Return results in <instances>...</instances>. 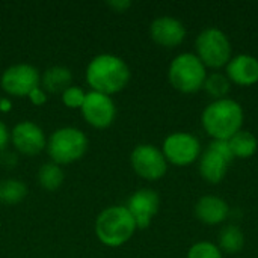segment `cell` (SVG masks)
I'll return each mask as SVG.
<instances>
[{
	"instance_id": "277c9868",
	"label": "cell",
	"mask_w": 258,
	"mask_h": 258,
	"mask_svg": "<svg viewBox=\"0 0 258 258\" xmlns=\"http://www.w3.org/2000/svg\"><path fill=\"white\" fill-rule=\"evenodd\" d=\"M207 68L195 53H181L175 56L168 68V79L174 89L183 94H195L203 89Z\"/></svg>"
},
{
	"instance_id": "52a82bcc",
	"label": "cell",
	"mask_w": 258,
	"mask_h": 258,
	"mask_svg": "<svg viewBox=\"0 0 258 258\" xmlns=\"http://www.w3.org/2000/svg\"><path fill=\"white\" fill-rule=\"evenodd\" d=\"M88 148V139L83 132L73 127L56 130L48 141V154L53 162L71 163L79 160Z\"/></svg>"
},
{
	"instance_id": "9a60e30c",
	"label": "cell",
	"mask_w": 258,
	"mask_h": 258,
	"mask_svg": "<svg viewBox=\"0 0 258 258\" xmlns=\"http://www.w3.org/2000/svg\"><path fill=\"white\" fill-rule=\"evenodd\" d=\"M12 142L20 153L26 156H35L45 147V136L36 124L23 121L12 130Z\"/></svg>"
},
{
	"instance_id": "7402d4cb",
	"label": "cell",
	"mask_w": 258,
	"mask_h": 258,
	"mask_svg": "<svg viewBox=\"0 0 258 258\" xmlns=\"http://www.w3.org/2000/svg\"><path fill=\"white\" fill-rule=\"evenodd\" d=\"M39 184L45 190H56L63 181V172L56 163H45L38 172Z\"/></svg>"
},
{
	"instance_id": "30bf717a",
	"label": "cell",
	"mask_w": 258,
	"mask_h": 258,
	"mask_svg": "<svg viewBox=\"0 0 258 258\" xmlns=\"http://www.w3.org/2000/svg\"><path fill=\"white\" fill-rule=\"evenodd\" d=\"M39 74L38 70L27 63H18L9 67L2 76V88L15 97L29 95L38 88Z\"/></svg>"
},
{
	"instance_id": "484cf974",
	"label": "cell",
	"mask_w": 258,
	"mask_h": 258,
	"mask_svg": "<svg viewBox=\"0 0 258 258\" xmlns=\"http://www.w3.org/2000/svg\"><path fill=\"white\" fill-rule=\"evenodd\" d=\"M107 5L110 8H113L116 12H124L125 9H128L132 6V2H128V0H112V2H107Z\"/></svg>"
},
{
	"instance_id": "ba28073f",
	"label": "cell",
	"mask_w": 258,
	"mask_h": 258,
	"mask_svg": "<svg viewBox=\"0 0 258 258\" xmlns=\"http://www.w3.org/2000/svg\"><path fill=\"white\" fill-rule=\"evenodd\" d=\"M162 153L166 162L175 166H189L198 162L203 148L200 139L195 135L186 132H175L166 136V139L163 141Z\"/></svg>"
},
{
	"instance_id": "4fadbf2b",
	"label": "cell",
	"mask_w": 258,
	"mask_h": 258,
	"mask_svg": "<svg viewBox=\"0 0 258 258\" xmlns=\"http://www.w3.org/2000/svg\"><path fill=\"white\" fill-rule=\"evenodd\" d=\"M151 39L166 48L178 47L186 38L184 24L175 17H159L150 26Z\"/></svg>"
},
{
	"instance_id": "5bb4252c",
	"label": "cell",
	"mask_w": 258,
	"mask_h": 258,
	"mask_svg": "<svg viewBox=\"0 0 258 258\" xmlns=\"http://www.w3.org/2000/svg\"><path fill=\"white\" fill-rule=\"evenodd\" d=\"M228 80L237 86H252L258 83V59L252 54H236L225 67Z\"/></svg>"
},
{
	"instance_id": "8992f818",
	"label": "cell",
	"mask_w": 258,
	"mask_h": 258,
	"mask_svg": "<svg viewBox=\"0 0 258 258\" xmlns=\"http://www.w3.org/2000/svg\"><path fill=\"white\" fill-rule=\"evenodd\" d=\"M234 160L228 141H212L198 159V172L210 184H219Z\"/></svg>"
},
{
	"instance_id": "d6986e66",
	"label": "cell",
	"mask_w": 258,
	"mask_h": 258,
	"mask_svg": "<svg viewBox=\"0 0 258 258\" xmlns=\"http://www.w3.org/2000/svg\"><path fill=\"white\" fill-rule=\"evenodd\" d=\"M71 82H73V74L65 67H51L44 73L42 77L44 88L51 94H59L67 91L71 86Z\"/></svg>"
},
{
	"instance_id": "5b68a950",
	"label": "cell",
	"mask_w": 258,
	"mask_h": 258,
	"mask_svg": "<svg viewBox=\"0 0 258 258\" xmlns=\"http://www.w3.org/2000/svg\"><path fill=\"white\" fill-rule=\"evenodd\" d=\"M195 54L206 68L221 70L233 57V48L228 36L218 27H207L195 39Z\"/></svg>"
},
{
	"instance_id": "4316f807",
	"label": "cell",
	"mask_w": 258,
	"mask_h": 258,
	"mask_svg": "<svg viewBox=\"0 0 258 258\" xmlns=\"http://www.w3.org/2000/svg\"><path fill=\"white\" fill-rule=\"evenodd\" d=\"M8 141H9L8 128H6V125L0 121V150H3V148L8 145Z\"/></svg>"
},
{
	"instance_id": "d4e9b609",
	"label": "cell",
	"mask_w": 258,
	"mask_h": 258,
	"mask_svg": "<svg viewBox=\"0 0 258 258\" xmlns=\"http://www.w3.org/2000/svg\"><path fill=\"white\" fill-rule=\"evenodd\" d=\"M29 97H30V101H32L33 104H36V106H42V104L47 101V97H45L44 91L39 89V88L33 89V91L29 94Z\"/></svg>"
},
{
	"instance_id": "7a4b0ae2",
	"label": "cell",
	"mask_w": 258,
	"mask_h": 258,
	"mask_svg": "<svg viewBox=\"0 0 258 258\" xmlns=\"http://www.w3.org/2000/svg\"><path fill=\"white\" fill-rule=\"evenodd\" d=\"M86 80L95 92L104 95L116 94L127 86L130 80V68L115 54H100L89 62Z\"/></svg>"
},
{
	"instance_id": "2e32d148",
	"label": "cell",
	"mask_w": 258,
	"mask_h": 258,
	"mask_svg": "<svg viewBox=\"0 0 258 258\" xmlns=\"http://www.w3.org/2000/svg\"><path fill=\"white\" fill-rule=\"evenodd\" d=\"M195 218L206 225L224 224L230 216L228 203L216 195H204L195 204Z\"/></svg>"
},
{
	"instance_id": "603a6c76",
	"label": "cell",
	"mask_w": 258,
	"mask_h": 258,
	"mask_svg": "<svg viewBox=\"0 0 258 258\" xmlns=\"http://www.w3.org/2000/svg\"><path fill=\"white\" fill-rule=\"evenodd\" d=\"M187 258H224V254L216 243L201 240L190 246L187 251Z\"/></svg>"
},
{
	"instance_id": "ac0fdd59",
	"label": "cell",
	"mask_w": 258,
	"mask_h": 258,
	"mask_svg": "<svg viewBox=\"0 0 258 258\" xmlns=\"http://www.w3.org/2000/svg\"><path fill=\"white\" fill-rule=\"evenodd\" d=\"M219 249L227 254H239L245 246V234L237 225H227L218 236Z\"/></svg>"
},
{
	"instance_id": "ffe728a7",
	"label": "cell",
	"mask_w": 258,
	"mask_h": 258,
	"mask_svg": "<svg viewBox=\"0 0 258 258\" xmlns=\"http://www.w3.org/2000/svg\"><path fill=\"white\" fill-rule=\"evenodd\" d=\"M203 89L213 100H222V98H227V95L231 89V82L228 80L227 74L215 71L212 74H207Z\"/></svg>"
},
{
	"instance_id": "9c48e42d",
	"label": "cell",
	"mask_w": 258,
	"mask_h": 258,
	"mask_svg": "<svg viewBox=\"0 0 258 258\" xmlns=\"http://www.w3.org/2000/svg\"><path fill=\"white\" fill-rule=\"evenodd\" d=\"M132 166L135 172L150 181H156L162 178L168 171V162L163 153L148 144L138 145L132 153Z\"/></svg>"
},
{
	"instance_id": "3957f363",
	"label": "cell",
	"mask_w": 258,
	"mask_h": 258,
	"mask_svg": "<svg viewBox=\"0 0 258 258\" xmlns=\"http://www.w3.org/2000/svg\"><path fill=\"white\" fill-rule=\"evenodd\" d=\"M136 222L122 206H115L103 210L95 222V233L100 242L106 246L116 248L132 239L136 231Z\"/></svg>"
},
{
	"instance_id": "e0dca14e",
	"label": "cell",
	"mask_w": 258,
	"mask_h": 258,
	"mask_svg": "<svg viewBox=\"0 0 258 258\" xmlns=\"http://www.w3.org/2000/svg\"><path fill=\"white\" fill-rule=\"evenodd\" d=\"M228 145L234 159H249L258 151V139L251 132L243 128L228 139Z\"/></svg>"
},
{
	"instance_id": "7c38bea8",
	"label": "cell",
	"mask_w": 258,
	"mask_h": 258,
	"mask_svg": "<svg viewBox=\"0 0 258 258\" xmlns=\"http://www.w3.org/2000/svg\"><path fill=\"white\" fill-rule=\"evenodd\" d=\"M160 200L153 189H139L127 201L125 209L132 215L139 230H145L151 225L153 218L157 215Z\"/></svg>"
},
{
	"instance_id": "6da1fadb",
	"label": "cell",
	"mask_w": 258,
	"mask_h": 258,
	"mask_svg": "<svg viewBox=\"0 0 258 258\" xmlns=\"http://www.w3.org/2000/svg\"><path fill=\"white\" fill-rule=\"evenodd\" d=\"M243 107L233 98L212 100L203 113L201 125L212 141H228L243 125Z\"/></svg>"
},
{
	"instance_id": "cb8c5ba5",
	"label": "cell",
	"mask_w": 258,
	"mask_h": 258,
	"mask_svg": "<svg viewBox=\"0 0 258 258\" xmlns=\"http://www.w3.org/2000/svg\"><path fill=\"white\" fill-rule=\"evenodd\" d=\"M85 97H86V94L80 88H76V86H70L67 91L62 92V100H63L65 106H68V107H82Z\"/></svg>"
},
{
	"instance_id": "83f0119b",
	"label": "cell",
	"mask_w": 258,
	"mask_h": 258,
	"mask_svg": "<svg viewBox=\"0 0 258 258\" xmlns=\"http://www.w3.org/2000/svg\"><path fill=\"white\" fill-rule=\"evenodd\" d=\"M0 109L5 110V112L9 110V109H11V103H9L8 100H0Z\"/></svg>"
},
{
	"instance_id": "44dd1931",
	"label": "cell",
	"mask_w": 258,
	"mask_h": 258,
	"mask_svg": "<svg viewBox=\"0 0 258 258\" xmlns=\"http://www.w3.org/2000/svg\"><path fill=\"white\" fill-rule=\"evenodd\" d=\"M27 195V187L18 180L0 181V203L6 206L18 204Z\"/></svg>"
},
{
	"instance_id": "8fae6325",
	"label": "cell",
	"mask_w": 258,
	"mask_h": 258,
	"mask_svg": "<svg viewBox=\"0 0 258 258\" xmlns=\"http://www.w3.org/2000/svg\"><path fill=\"white\" fill-rule=\"evenodd\" d=\"M80 109H82L85 119L97 128L109 127L113 122L115 115H116V109H115L112 98L109 95H104L95 91L86 94L83 106Z\"/></svg>"
}]
</instances>
